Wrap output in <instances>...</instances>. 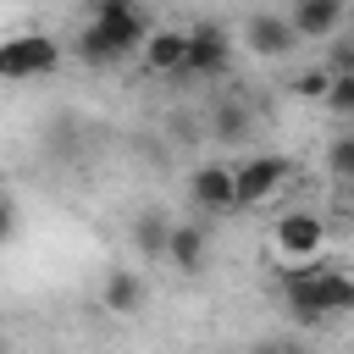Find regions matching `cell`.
<instances>
[{
	"label": "cell",
	"instance_id": "1",
	"mask_svg": "<svg viewBox=\"0 0 354 354\" xmlns=\"http://www.w3.org/2000/svg\"><path fill=\"white\" fill-rule=\"evenodd\" d=\"M149 39V17L138 0H88V22L77 33V55L88 66H111L133 50H144Z\"/></svg>",
	"mask_w": 354,
	"mask_h": 354
},
{
	"label": "cell",
	"instance_id": "2",
	"mask_svg": "<svg viewBox=\"0 0 354 354\" xmlns=\"http://www.w3.org/2000/svg\"><path fill=\"white\" fill-rule=\"evenodd\" d=\"M282 304L293 321H326V315H348L354 310V277L332 271V266H288L282 271Z\"/></svg>",
	"mask_w": 354,
	"mask_h": 354
},
{
	"label": "cell",
	"instance_id": "3",
	"mask_svg": "<svg viewBox=\"0 0 354 354\" xmlns=\"http://www.w3.org/2000/svg\"><path fill=\"white\" fill-rule=\"evenodd\" d=\"M326 249V221L315 210H282L277 227H271V254L288 260V266H310L315 254Z\"/></svg>",
	"mask_w": 354,
	"mask_h": 354
},
{
	"label": "cell",
	"instance_id": "4",
	"mask_svg": "<svg viewBox=\"0 0 354 354\" xmlns=\"http://www.w3.org/2000/svg\"><path fill=\"white\" fill-rule=\"evenodd\" d=\"M61 66V44L50 33H17L0 44V77L28 83V77H50Z\"/></svg>",
	"mask_w": 354,
	"mask_h": 354
},
{
	"label": "cell",
	"instance_id": "5",
	"mask_svg": "<svg viewBox=\"0 0 354 354\" xmlns=\"http://www.w3.org/2000/svg\"><path fill=\"white\" fill-rule=\"evenodd\" d=\"M188 194H194V205H199L205 216L243 210V205H238V166H221V160H205V166H194V177H188Z\"/></svg>",
	"mask_w": 354,
	"mask_h": 354
},
{
	"label": "cell",
	"instance_id": "6",
	"mask_svg": "<svg viewBox=\"0 0 354 354\" xmlns=\"http://www.w3.org/2000/svg\"><path fill=\"white\" fill-rule=\"evenodd\" d=\"M227 61H232V39H227V28H216V22L188 28V66H183V77H221Z\"/></svg>",
	"mask_w": 354,
	"mask_h": 354
},
{
	"label": "cell",
	"instance_id": "7",
	"mask_svg": "<svg viewBox=\"0 0 354 354\" xmlns=\"http://www.w3.org/2000/svg\"><path fill=\"white\" fill-rule=\"evenodd\" d=\"M288 155H249L243 166H238V205L249 210V205H266L282 183H288Z\"/></svg>",
	"mask_w": 354,
	"mask_h": 354
},
{
	"label": "cell",
	"instance_id": "8",
	"mask_svg": "<svg viewBox=\"0 0 354 354\" xmlns=\"http://www.w3.org/2000/svg\"><path fill=\"white\" fill-rule=\"evenodd\" d=\"M243 44H249L260 61H282V55H293V44H299V28H293V17L260 11V17H249V28H243Z\"/></svg>",
	"mask_w": 354,
	"mask_h": 354
},
{
	"label": "cell",
	"instance_id": "9",
	"mask_svg": "<svg viewBox=\"0 0 354 354\" xmlns=\"http://www.w3.org/2000/svg\"><path fill=\"white\" fill-rule=\"evenodd\" d=\"M138 61L155 77H183V66H188V28H149Z\"/></svg>",
	"mask_w": 354,
	"mask_h": 354
},
{
	"label": "cell",
	"instance_id": "10",
	"mask_svg": "<svg viewBox=\"0 0 354 354\" xmlns=\"http://www.w3.org/2000/svg\"><path fill=\"white\" fill-rule=\"evenodd\" d=\"M144 277L133 271V266H116V271H105V288H100V304L111 310V315H138L144 310Z\"/></svg>",
	"mask_w": 354,
	"mask_h": 354
},
{
	"label": "cell",
	"instance_id": "11",
	"mask_svg": "<svg viewBox=\"0 0 354 354\" xmlns=\"http://www.w3.org/2000/svg\"><path fill=\"white\" fill-rule=\"evenodd\" d=\"M205 249H210V232L199 221H171V243H166V260L177 271H205Z\"/></svg>",
	"mask_w": 354,
	"mask_h": 354
},
{
	"label": "cell",
	"instance_id": "12",
	"mask_svg": "<svg viewBox=\"0 0 354 354\" xmlns=\"http://www.w3.org/2000/svg\"><path fill=\"white\" fill-rule=\"evenodd\" d=\"M343 6L348 0H293V28H299V39H332L337 33V22H343Z\"/></svg>",
	"mask_w": 354,
	"mask_h": 354
},
{
	"label": "cell",
	"instance_id": "13",
	"mask_svg": "<svg viewBox=\"0 0 354 354\" xmlns=\"http://www.w3.org/2000/svg\"><path fill=\"white\" fill-rule=\"evenodd\" d=\"M133 243H138V254H144V260H166V243H171V216L144 210V216L133 221Z\"/></svg>",
	"mask_w": 354,
	"mask_h": 354
},
{
	"label": "cell",
	"instance_id": "14",
	"mask_svg": "<svg viewBox=\"0 0 354 354\" xmlns=\"http://www.w3.org/2000/svg\"><path fill=\"white\" fill-rule=\"evenodd\" d=\"M210 133H216L221 144L249 138V111H243L238 100H216V111H210Z\"/></svg>",
	"mask_w": 354,
	"mask_h": 354
},
{
	"label": "cell",
	"instance_id": "15",
	"mask_svg": "<svg viewBox=\"0 0 354 354\" xmlns=\"http://www.w3.org/2000/svg\"><path fill=\"white\" fill-rule=\"evenodd\" d=\"M332 77H337L332 66H310V72H299V77H293V94H299V100H321V105H326Z\"/></svg>",
	"mask_w": 354,
	"mask_h": 354
},
{
	"label": "cell",
	"instance_id": "16",
	"mask_svg": "<svg viewBox=\"0 0 354 354\" xmlns=\"http://www.w3.org/2000/svg\"><path fill=\"white\" fill-rule=\"evenodd\" d=\"M326 166H332V177H354V133H343V138H332V149H326Z\"/></svg>",
	"mask_w": 354,
	"mask_h": 354
},
{
	"label": "cell",
	"instance_id": "17",
	"mask_svg": "<svg viewBox=\"0 0 354 354\" xmlns=\"http://www.w3.org/2000/svg\"><path fill=\"white\" fill-rule=\"evenodd\" d=\"M326 105H332L337 116H354V72H337V77H332V94H326Z\"/></svg>",
	"mask_w": 354,
	"mask_h": 354
},
{
	"label": "cell",
	"instance_id": "18",
	"mask_svg": "<svg viewBox=\"0 0 354 354\" xmlns=\"http://www.w3.org/2000/svg\"><path fill=\"white\" fill-rule=\"evenodd\" d=\"M0 232H6V238H17V199H11V194L0 199Z\"/></svg>",
	"mask_w": 354,
	"mask_h": 354
},
{
	"label": "cell",
	"instance_id": "19",
	"mask_svg": "<svg viewBox=\"0 0 354 354\" xmlns=\"http://www.w3.org/2000/svg\"><path fill=\"white\" fill-rule=\"evenodd\" d=\"M332 72H354V44H343V50H337V61H332Z\"/></svg>",
	"mask_w": 354,
	"mask_h": 354
},
{
	"label": "cell",
	"instance_id": "20",
	"mask_svg": "<svg viewBox=\"0 0 354 354\" xmlns=\"http://www.w3.org/2000/svg\"><path fill=\"white\" fill-rule=\"evenodd\" d=\"M348 194H354V177H348Z\"/></svg>",
	"mask_w": 354,
	"mask_h": 354
}]
</instances>
